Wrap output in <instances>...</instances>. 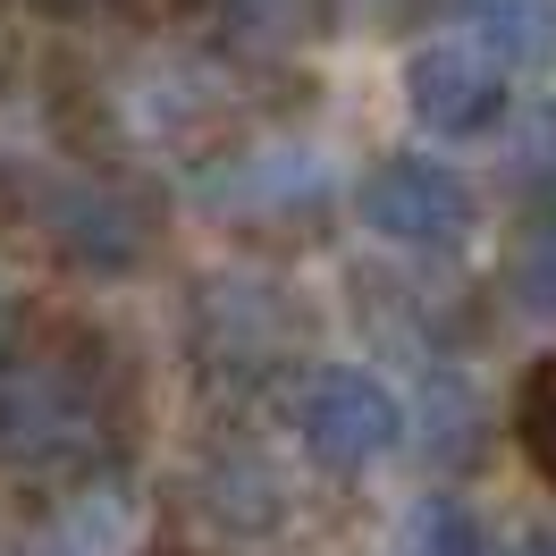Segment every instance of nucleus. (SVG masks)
<instances>
[{
    "label": "nucleus",
    "mask_w": 556,
    "mask_h": 556,
    "mask_svg": "<svg viewBox=\"0 0 556 556\" xmlns=\"http://www.w3.org/2000/svg\"><path fill=\"white\" fill-rule=\"evenodd\" d=\"M9 68H17V35H9V9H0V85H9Z\"/></svg>",
    "instance_id": "obj_15"
},
{
    "label": "nucleus",
    "mask_w": 556,
    "mask_h": 556,
    "mask_svg": "<svg viewBox=\"0 0 556 556\" xmlns=\"http://www.w3.org/2000/svg\"><path fill=\"white\" fill-rule=\"evenodd\" d=\"M17 219L35 228V244L51 262H68L85 278L143 270L169 237V203L127 161H68V169L17 177Z\"/></svg>",
    "instance_id": "obj_3"
},
{
    "label": "nucleus",
    "mask_w": 556,
    "mask_h": 556,
    "mask_svg": "<svg viewBox=\"0 0 556 556\" xmlns=\"http://www.w3.org/2000/svg\"><path fill=\"white\" fill-rule=\"evenodd\" d=\"M295 439H304V455H313L320 472H363V464H380L405 439V414H396V396L371 371L329 363L295 396Z\"/></svg>",
    "instance_id": "obj_7"
},
{
    "label": "nucleus",
    "mask_w": 556,
    "mask_h": 556,
    "mask_svg": "<svg viewBox=\"0 0 556 556\" xmlns=\"http://www.w3.org/2000/svg\"><path fill=\"white\" fill-rule=\"evenodd\" d=\"M143 540V489L127 464L60 472L0 522V556H136Z\"/></svg>",
    "instance_id": "obj_6"
},
{
    "label": "nucleus",
    "mask_w": 556,
    "mask_h": 556,
    "mask_svg": "<svg viewBox=\"0 0 556 556\" xmlns=\"http://www.w3.org/2000/svg\"><path fill=\"white\" fill-rule=\"evenodd\" d=\"M522 447H531V464L556 481V363H540V371L522 380Z\"/></svg>",
    "instance_id": "obj_14"
},
{
    "label": "nucleus",
    "mask_w": 556,
    "mask_h": 556,
    "mask_svg": "<svg viewBox=\"0 0 556 556\" xmlns=\"http://www.w3.org/2000/svg\"><path fill=\"white\" fill-rule=\"evenodd\" d=\"M405 110L430 136H489L506 118V68L472 42H421L405 60Z\"/></svg>",
    "instance_id": "obj_9"
},
{
    "label": "nucleus",
    "mask_w": 556,
    "mask_h": 556,
    "mask_svg": "<svg viewBox=\"0 0 556 556\" xmlns=\"http://www.w3.org/2000/svg\"><path fill=\"white\" fill-rule=\"evenodd\" d=\"M143 414V380L110 329L51 313L0 320V472L60 481L118 464Z\"/></svg>",
    "instance_id": "obj_1"
},
{
    "label": "nucleus",
    "mask_w": 556,
    "mask_h": 556,
    "mask_svg": "<svg viewBox=\"0 0 556 556\" xmlns=\"http://www.w3.org/2000/svg\"><path fill=\"white\" fill-rule=\"evenodd\" d=\"M472 26H481L489 60L506 68H548L556 60V0H464Z\"/></svg>",
    "instance_id": "obj_11"
},
{
    "label": "nucleus",
    "mask_w": 556,
    "mask_h": 556,
    "mask_svg": "<svg viewBox=\"0 0 556 556\" xmlns=\"http://www.w3.org/2000/svg\"><path fill=\"white\" fill-rule=\"evenodd\" d=\"M194 489H203L211 522H228V531H270V522H278V481H270V464H253V455H219V464H203Z\"/></svg>",
    "instance_id": "obj_12"
},
{
    "label": "nucleus",
    "mask_w": 556,
    "mask_h": 556,
    "mask_svg": "<svg viewBox=\"0 0 556 556\" xmlns=\"http://www.w3.org/2000/svg\"><path fill=\"white\" fill-rule=\"evenodd\" d=\"M405 548H414V556H489V548H481V522L464 515L455 497L414 506V522H405Z\"/></svg>",
    "instance_id": "obj_13"
},
{
    "label": "nucleus",
    "mask_w": 556,
    "mask_h": 556,
    "mask_svg": "<svg viewBox=\"0 0 556 556\" xmlns=\"http://www.w3.org/2000/svg\"><path fill=\"white\" fill-rule=\"evenodd\" d=\"M211 17V42L219 51H237L253 68H287V60H304L320 35H329V0H203Z\"/></svg>",
    "instance_id": "obj_10"
},
{
    "label": "nucleus",
    "mask_w": 556,
    "mask_h": 556,
    "mask_svg": "<svg viewBox=\"0 0 556 556\" xmlns=\"http://www.w3.org/2000/svg\"><path fill=\"white\" fill-rule=\"evenodd\" d=\"M548 556H556V548H548Z\"/></svg>",
    "instance_id": "obj_16"
},
{
    "label": "nucleus",
    "mask_w": 556,
    "mask_h": 556,
    "mask_svg": "<svg viewBox=\"0 0 556 556\" xmlns=\"http://www.w3.org/2000/svg\"><path fill=\"white\" fill-rule=\"evenodd\" d=\"M262 76L237 51H177V42H143L127 60L93 68V127L118 152H219L244 136V118L262 110Z\"/></svg>",
    "instance_id": "obj_2"
},
{
    "label": "nucleus",
    "mask_w": 556,
    "mask_h": 556,
    "mask_svg": "<svg viewBox=\"0 0 556 556\" xmlns=\"http://www.w3.org/2000/svg\"><path fill=\"white\" fill-rule=\"evenodd\" d=\"M313 338L304 295L270 270H219L186 295V346L211 388H270L295 371V354Z\"/></svg>",
    "instance_id": "obj_4"
},
{
    "label": "nucleus",
    "mask_w": 556,
    "mask_h": 556,
    "mask_svg": "<svg viewBox=\"0 0 556 556\" xmlns=\"http://www.w3.org/2000/svg\"><path fill=\"white\" fill-rule=\"evenodd\" d=\"M363 219L380 228L388 244H414V253H455V244L472 237V186L447 169V161H421V152H396L380 169L363 177Z\"/></svg>",
    "instance_id": "obj_8"
},
{
    "label": "nucleus",
    "mask_w": 556,
    "mask_h": 556,
    "mask_svg": "<svg viewBox=\"0 0 556 556\" xmlns=\"http://www.w3.org/2000/svg\"><path fill=\"white\" fill-rule=\"evenodd\" d=\"M194 203H203L219 228L253 237V244H304V237L329 228L338 186H329V169H320V152L278 143V136H244V143L203 152Z\"/></svg>",
    "instance_id": "obj_5"
}]
</instances>
